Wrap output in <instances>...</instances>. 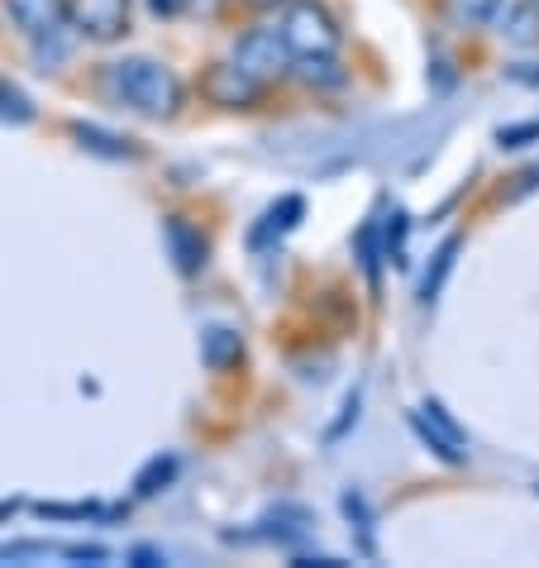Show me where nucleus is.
<instances>
[{"label": "nucleus", "mask_w": 539, "mask_h": 568, "mask_svg": "<svg viewBox=\"0 0 539 568\" xmlns=\"http://www.w3.org/2000/svg\"><path fill=\"white\" fill-rule=\"evenodd\" d=\"M244 6H253V10H287V6H296V0H244Z\"/></svg>", "instance_id": "a878e982"}, {"label": "nucleus", "mask_w": 539, "mask_h": 568, "mask_svg": "<svg viewBox=\"0 0 539 568\" xmlns=\"http://www.w3.org/2000/svg\"><path fill=\"white\" fill-rule=\"evenodd\" d=\"M172 478H177V459H172V454H153V459L134 473V497H157Z\"/></svg>", "instance_id": "4468645a"}, {"label": "nucleus", "mask_w": 539, "mask_h": 568, "mask_svg": "<svg viewBox=\"0 0 539 568\" xmlns=\"http://www.w3.org/2000/svg\"><path fill=\"white\" fill-rule=\"evenodd\" d=\"M410 425H416V435L430 445L444 464H464L468 459V435L454 425V416L444 412L439 402H420L416 412H410Z\"/></svg>", "instance_id": "423d86ee"}, {"label": "nucleus", "mask_w": 539, "mask_h": 568, "mask_svg": "<svg viewBox=\"0 0 539 568\" xmlns=\"http://www.w3.org/2000/svg\"><path fill=\"white\" fill-rule=\"evenodd\" d=\"M130 559H134L139 568H153V564H167V555H157V549H149V545H144V549H134V555H130Z\"/></svg>", "instance_id": "393cba45"}, {"label": "nucleus", "mask_w": 539, "mask_h": 568, "mask_svg": "<svg viewBox=\"0 0 539 568\" xmlns=\"http://www.w3.org/2000/svg\"><path fill=\"white\" fill-rule=\"evenodd\" d=\"M234 62H240L244 72H253L258 82H277V77H287L296 68V53L287 49V34H282V24L277 29H267V24H253L244 29L240 39H234Z\"/></svg>", "instance_id": "7ed1b4c3"}, {"label": "nucleus", "mask_w": 539, "mask_h": 568, "mask_svg": "<svg viewBox=\"0 0 539 568\" xmlns=\"http://www.w3.org/2000/svg\"><path fill=\"white\" fill-rule=\"evenodd\" d=\"M501 149H520V144H530V139H539V124H516V130H501Z\"/></svg>", "instance_id": "6ab92c4d"}, {"label": "nucleus", "mask_w": 539, "mask_h": 568, "mask_svg": "<svg viewBox=\"0 0 539 568\" xmlns=\"http://www.w3.org/2000/svg\"><path fill=\"white\" fill-rule=\"evenodd\" d=\"M6 14L29 39H43L68 24V0H6Z\"/></svg>", "instance_id": "6e6552de"}, {"label": "nucleus", "mask_w": 539, "mask_h": 568, "mask_svg": "<svg viewBox=\"0 0 539 568\" xmlns=\"http://www.w3.org/2000/svg\"><path fill=\"white\" fill-rule=\"evenodd\" d=\"M153 14H163V20H177V14H192V0H149Z\"/></svg>", "instance_id": "4be33fe9"}, {"label": "nucleus", "mask_w": 539, "mask_h": 568, "mask_svg": "<svg viewBox=\"0 0 539 568\" xmlns=\"http://www.w3.org/2000/svg\"><path fill=\"white\" fill-rule=\"evenodd\" d=\"M458 248H464V240H458V234H454V240H444V244H439L435 267H430V273H425V282H420V302H435V296H439L444 277L454 273V258H458Z\"/></svg>", "instance_id": "dca6fc26"}, {"label": "nucleus", "mask_w": 539, "mask_h": 568, "mask_svg": "<svg viewBox=\"0 0 539 568\" xmlns=\"http://www.w3.org/2000/svg\"><path fill=\"white\" fill-rule=\"evenodd\" d=\"M0 120H6V124H29V120H34V101H29L24 91L10 82V77H0Z\"/></svg>", "instance_id": "f3484780"}, {"label": "nucleus", "mask_w": 539, "mask_h": 568, "mask_svg": "<svg viewBox=\"0 0 539 568\" xmlns=\"http://www.w3.org/2000/svg\"><path fill=\"white\" fill-rule=\"evenodd\" d=\"M101 82L120 105H130V110H139V115H149V120H177L182 105H186L182 77L172 72L167 62L144 58V53L110 62V68L101 72Z\"/></svg>", "instance_id": "f257e3e1"}, {"label": "nucleus", "mask_w": 539, "mask_h": 568, "mask_svg": "<svg viewBox=\"0 0 539 568\" xmlns=\"http://www.w3.org/2000/svg\"><path fill=\"white\" fill-rule=\"evenodd\" d=\"M244 358V339H240V329H225V325H211L201 335V363L211 373H225L234 368V363Z\"/></svg>", "instance_id": "9d476101"}, {"label": "nucleus", "mask_w": 539, "mask_h": 568, "mask_svg": "<svg viewBox=\"0 0 539 568\" xmlns=\"http://www.w3.org/2000/svg\"><path fill=\"white\" fill-rule=\"evenodd\" d=\"M68 20L91 43H115L130 34V0H68Z\"/></svg>", "instance_id": "39448f33"}, {"label": "nucleus", "mask_w": 539, "mask_h": 568, "mask_svg": "<svg viewBox=\"0 0 539 568\" xmlns=\"http://www.w3.org/2000/svg\"><path fill=\"white\" fill-rule=\"evenodd\" d=\"M377 240H383V234H377V220H368V225L358 230V263H363V273H368L373 287H377V263L387 258V248Z\"/></svg>", "instance_id": "a211bd4d"}, {"label": "nucleus", "mask_w": 539, "mask_h": 568, "mask_svg": "<svg viewBox=\"0 0 539 568\" xmlns=\"http://www.w3.org/2000/svg\"><path fill=\"white\" fill-rule=\"evenodd\" d=\"M348 420H358V392H354V397H348V402H344V420L335 425V430H329V439H339V435L348 430Z\"/></svg>", "instance_id": "5701e85b"}, {"label": "nucleus", "mask_w": 539, "mask_h": 568, "mask_svg": "<svg viewBox=\"0 0 539 568\" xmlns=\"http://www.w3.org/2000/svg\"><path fill=\"white\" fill-rule=\"evenodd\" d=\"M301 215H306V201H301V196H282L277 206H267V211H263V220H258V225H253V234H248V248H253V254H258V248H267L273 240H282V234H287Z\"/></svg>", "instance_id": "1a4fd4ad"}, {"label": "nucleus", "mask_w": 539, "mask_h": 568, "mask_svg": "<svg viewBox=\"0 0 539 568\" xmlns=\"http://www.w3.org/2000/svg\"><path fill=\"white\" fill-rule=\"evenodd\" d=\"M535 493H539V487H535Z\"/></svg>", "instance_id": "bb28decb"}, {"label": "nucleus", "mask_w": 539, "mask_h": 568, "mask_svg": "<svg viewBox=\"0 0 539 568\" xmlns=\"http://www.w3.org/2000/svg\"><path fill=\"white\" fill-rule=\"evenodd\" d=\"M267 82H258L253 72H244L240 62H211V68L201 72V101L215 105V110H253L263 101Z\"/></svg>", "instance_id": "20e7f679"}, {"label": "nucleus", "mask_w": 539, "mask_h": 568, "mask_svg": "<svg viewBox=\"0 0 539 568\" xmlns=\"http://www.w3.org/2000/svg\"><path fill=\"white\" fill-rule=\"evenodd\" d=\"M501 34L511 43H520V49L539 39V6H535V0H520V6H511L501 14Z\"/></svg>", "instance_id": "ddd939ff"}, {"label": "nucleus", "mask_w": 539, "mask_h": 568, "mask_svg": "<svg viewBox=\"0 0 539 568\" xmlns=\"http://www.w3.org/2000/svg\"><path fill=\"white\" fill-rule=\"evenodd\" d=\"M282 34H287V49L296 58H335L339 43H344L335 14L325 6H315V0L287 6V14H282Z\"/></svg>", "instance_id": "f03ea898"}, {"label": "nucleus", "mask_w": 539, "mask_h": 568, "mask_svg": "<svg viewBox=\"0 0 539 568\" xmlns=\"http://www.w3.org/2000/svg\"><path fill=\"white\" fill-rule=\"evenodd\" d=\"M39 516H49V520H87V516H96V507H49V501H43Z\"/></svg>", "instance_id": "aec40b11"}, {"label": "nucleus", "mask_w": 539, "mask_h": 568, "mask_svg": "<svg viewBox=\"0 0 539 568\" xmlns=\"http://www.w3.org/2000/svg\"><path fill=\"white\" fill-rule=\"evenodd\" d=\"M344 559H335V555H301L296 559V568H339Z\"/></svg>", "instance_id": "b1692460"}, {"label": "nucleus", "mask_w": 539, "mask_h": 568, "mask_svg": "<svg viewBox=\"0 0 539 568\" xmlns=\"http://www.w3.org/2000/svg\"><path fill=\"white\" fill-rule=\"evenodd\" d=\"M62 559H82V564H105V549L101 545H68Z\"/></svg>", "instance_id": "412c9836"}, {"label": "nucleus", "mask_w": 539, "mask_h": 568, "mask_svg": "<svg viewBox=\"0 0 539 568\" xmlns=\"http://www.w3.org/2000/svg\"><path fill=\"white\" fill-rule=\"evenodd\" d=\"M72 139H77V144H82L87 153H96V158H115V163H124V158H139V153H144V149L134 144V139L105 134V130H96V124H82V120L72 124Z\"/></svg>", "instance_id": "9b49d317"}, {"label": "nucleus", "mask_w": 539, "mask_h": 568, "mask_svg": "<svg viewBox=\"0 0 539 568\" xmlns=\"http://www.w3.org/2000/svg\"><path fill=\"white\" fill-rule=\"evenodd\" d=\"M506 14V0H444V20L454 29H487Z\"/></svg>", "instance_id": "f8f14e48"}, {"label": "nucleus", "mask_w": 539, "mask_h": 568, "mask_svg": "<svg viewBox=\"0 0 539 568\" xmlns=\"http://www.w3.org/2000/svg\"><path fill=\"white\" fill-rule=\"evenodd\" d=\"M292 77L301 87H339L344 82V68L335 58H296V68H292Z\"/></svg>", "instance_id": "2eb2a0df"}, {"label": "nucleus", "mask_w": 539, "mask_h": 568, "mask_svg": "<svg viewBox=\"0 0 539 568\" xmlns=\"http://www.w3.org/2000/svg\"><path fill=\"white\" fill-rule=\"evenodd\" d=\"M163 244H167V254H172V267H177L182 277H196L205 258H211V244H205V234L196 225H186L182 215H167L163 220Z\"/></svg>", "instance_id": "0eeeda50"}, {"label": "nucleus", "mask_w": 539, "mask_h": 568, "mask_svg": "<svg viewBox=\"0 0 539 568\" xmlns=\"http://www.w3.org/2000/svg\"><path fill=\"white\" fill-rule=\"evenodd\" d=\"M535 6H539V0H535Z\"/></svg>", "instance_id": "cd10ccee"}]
</instances>
